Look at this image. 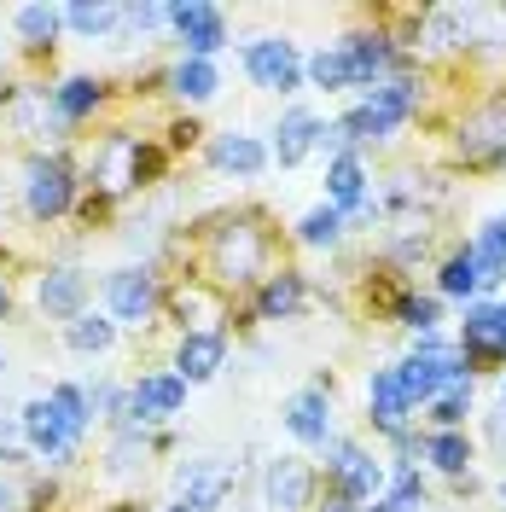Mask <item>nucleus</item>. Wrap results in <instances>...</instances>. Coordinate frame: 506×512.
Wrapping results in <instances>:
<instances>
[{"label":"nucleus","mask_w":506,"mask_h":512,"mask_svg":"<svg viewBox=\"0 0 506 512\" xmlns=\"http://www.w3.org/2000/svg\"><path fill=\"white\" fill-rule=\"evenodd\" d=\"M320 454H326L332 501H344V507H367V501H379V489H384V460H373L367 448L349 443V437H332Z\"/></svg>","instance_id":"1"},{"label":"nucleus","mask_w":506,"mask_h":512,"mask_svg":"<svg viewBox=\"0 0 506 512\" xmlns=\"http://www.w3.org/2000/svg\"><path fill=\"white\" fill-rule=\"evenodd\" d=\"M210 262L227 286H256L268 280V239L251 222H222L210 233Z\"/></svg>","instance_id":"2"},{"label":"nucleus","mask_w":506,"mask_h":512,"mask_svg":"<svg viewBox=\"0 0 506 512\" xmlns=\"http://www.w3.org/2000/svg\"><path fill=\"white\" fill-rule=\"evenodd\" d=\"M158 309H163V291L146 262H123V268L105 274V315L117 326H146Z\"/></svg>","instance_id":"3"},{"label":"nucleus","mask_w":506,"mask_h":512,"mask_svg":"<svg viewBox=\"0 0 506 512\" xmlns=\"http://www.w3.org/2000/svg\"><path fill=\"white\" fill-rule=\"evenodd\" d=\"M70 204H76V169H70V158H59V152L30 158V169H24V210H30V222H59Z\"/></svg>","instance_id":"4"},{"label":"nucleus","mask_w":506,"mask_h":512,"mask_svg":"<svg viewBox=\"0 0 506 512\" xmlns=\"http://www.w3.org/2000/svg\"><path fill=\"white\" fill-rule=\"evenodd\" d=\"M454 152L466 163H506V94H489L454 123Z\"/></svg>","instance_id":"5"},{"label":"nucleus","mask_w":506,"mask_h":512,"mask_svg":"<svg viewBox=\"0 0 506 512\" xmlns=\"http://www.w3.org/2000/svg\"><path fill=\"white\" fill-rule=\"evenodd\" d=\"M245 76L262 94H297L303 88V53L285 35H256V41H245Z\"/></svg>","instance_id":"6"},{"label":"nucleus","mask_w":506,"mask_h":512,"mask_svg":"<svg viewBox=\"0 0 506 512\" xmlns=\"http://www.w3.org/2000/svg\"><path fill=\"white\" fill-rule=\"evenodd\" d=\"M460 355L466 361H489V367H501L506 361V303H489V297H477L466 303V315H460Z\"/></svg>","instance_id":"7"},{"label":"nucleus","mask_w":506,"mask_h":512,"mask_svg":"<svg viewBox=\"0 0 506 512\" xmlns=\"http://www.w3.org/2000/svg\"><path fill=\"white\" fill-rule=\"evenodd\" d=\"M169 30L181 35V59H216L227 47V12L222 6H204V0H181L169 6Z\"/></svg>","instance_id":"8"},{"label":"nucleus","mask_w":506,"mask_h":512,"mask_svg":"<svg viewBox=\"0 0 506 512\" xmlns=\"http://www.w3.org/2000/svg\"><path fill=\"white\" fill-rule=\"evenodd\" d=\"M233 483H239V466H233V460H216V454H198V460H187V466L175 472V489H181V501H187L192 512L227 507Z\"/></svg>","instance_id":"9"},{"label":"nucleus","mask_w":506,"mask_h":512,"mask_svg":"<svg viewBox=\"0 0 506 512\" xmlns=\"http://www.w3.org/2000/svg\"><path fill=\"white\" fill-rule=\"evenodd\" d=\"M152 152L134 140V134H111L105 146H99V158H94V181L99 192H128V187H140L146 175H152Z\"/></svg>","instance_id":"10"},{"label":"nucleus","mask_w":506,"mask_h":512,"mask_svg":"<svg viewBox=\"0 0 506 512\" xmlns=\"http://www.w3.org/2000/svg\"><path fill=\"white\" fill-rule=\"evenodd\" d=\"M315 501V466L303 454H280L262 472V507L268 512H303Z\"/></svg>","instance_id":"11"},{"label":"nucleus","mask_w":506,"mask_h":512,"mask_svg":"<svg viewBox=\"0 0 506 512\" xmlns=\"http://www.w3.org/2000/svg\"><path fill=\"white\" fill-rule=\"evenodd\" d=\"M187 408V379L181 373H140L128 384V419L134 425H163Z\"/></svg>","instance_id":"12"},{"label":"nucleus","mask_w":506,"mask_h":512,"mask_svg":"<svg viewBox=\"0 0 506 512\" xmlns=\"http://www.w3.org/2000/svg\"><path fill=\"white\" fill-rule=\"evenodd\" d=\"M35 303H41V315L47 320H70L88 315V274L82 268H70V262H53L41 280H35Z\"/></svg>","instance_id":"13"},{"label":"nucleus","mask_w":506,"mask_h":512,"mask_svg":"<svg viewBox=\"0 0 506 512\" xmlns=\"http://www.w3.org/2000/svg\"><path fill=\"white\" fill-rule=\"evenodd\" d=\"M367 419H373L379 437L413 431V402L402 396V384H396V367H373L367 373Z\"/></svg>","instance_id":"14"},{"label":"nucleus","mask_w":506,"mask_h":512,"mask_svg":"<svg viewBox=\"0 0 506 512\" xmlns=\"http://www.w3.org/2000/svg\"><path fill=\"white\" fill-rule=\"evenodd\" d=\"M285 431L297 437L303 448H326L338 431H332V396H326V384H309V390H297L291 402H285Z\"/></svg>","instance_id":"15"},{"label":"nucleus","mask_w":506,"mask_h":512,"mask_svg":"<svg viewBox=\"0 0 506 512\" xmlns=\"http://www.w3.org/2000/svg\"><path fill=\"white\" fill-rule=\"evenodd\" d=\"M18 431H24V443H30L35 454H47L53 466H70V460H76V443L64 437V425H59V414H53L47 396H35V402L18 408Z\"/></svg>","instance_id":"16"},{"label":"nucleus","mask_w":506,"mask_h":512,"mask_svg":"<svg viewBox=\"0 0 506 512\" xmlns=\"http://www.w3.org/2000/svg\"><path fill=\"white\" fill-rule=\"evenodd\" d=\"M367 198H373V187H367V163H361V152H338V158L326 163V204L349 222V216L367 210Z\"/></svg>","instance_id":"17"},{"label":"nucleus","mask_w":506,"mask_h":512,"mask_svg":"<svg viewBox=\"0 0 506 512\" xmlns=\"http://www.w3.org/2000/svg\"><path fill=\"white\" fill-rule=\"evenodd\" d=\"M227 361V332L216 326V332H181V344H175V373L187 384H204L216 379Z\"/></svg>","instance_id":"18"},{"label":"nucleus","mask_w":506,"mask_h":512,"mask_svg":"<svg viewBox=\"0 0 506 512\" xmlns=\"http://www.w3.org/2000/svg\"><path fill=\"white\" fill-rule=\"evenodd\" d=\"M315 146H320V117L309 111V105H291V111L280 117V128H274V152H268V163L297 169Z\"/></svg>","instance_id":"19"},{"label":"nucleus","mask_w":506,"mask_h":512,"mask_svg":"<svg viewBox=\"0 0 506 512\" xmlns=\"http://www.w3.org/2000/svg\"><path fill=\"white\" fill-rule=\"evenodd\" d=\"M210 163H216L222 175H233V181H256V175L268 169V146H262L256 134L227 128V134H216V140H210Z\"/></svg>","instance_id":"20"},{"label":"nucleus","mask_w":506,"mask_h":512,"mask_svg":"<svg viewBox=\"0 0 506 512\" xmlns=\"http://www.w3.org/2000/svg\"><path fill=\"white\" fill-rule=\"evenodd\" d=\"M419 460H431L443 478H454V483H472V437L466 431H425L419 437Z\"/></svg>","instance_id":"21"},{"label":"nucleus","mask_w":506,"mask_h":512,"mask_svg":"<svg viewBox=\"0 0 506 512\" xmlns=\"http://www.w3.org/2000/svg\"><path fill=\"white\" fill-rule=\"evenodd\" d=\"M303 82L320 88V94H349V88H361V82H355V64H349V53H344V41H338V47H315V53L303 59Z\"/></svg>","instance_id":"22"},{"label":"nucleus","mask_w":506,"mask_h":512,"mask_svg":"<svg viewBox=\"0 0 506 512\" xmlns=\"http://www.w3.org/2000/svg\"><path fill=\"white\" fill-rule=\"evenodd\" d=\"M466 251L477 256V268H483V291H495L506 280V210L501 216H489V222L472 233V245Z\"/></svg>","instance_id":"23"},{"label":"nucleus","mask_w":506,"mask_h":512,"mask_svg":"<svg viewBox=\"0 0 506 512\" xmlns=\"http://www.w3.org/2000/svg\"><path fill=\"white\" fill-rule=\"evenodd\" d=\"M303 297H309L303 274L280 268V274H268V280H262V291H256V315H262V320H291L297 309H303Z\"/></svg>","instance_id":"24"},{"label":"nucleus","mask_w":506,"mask_h":512,"mask_svg":"<svg viewBox=\"0 0 506 512\" xmlns=\"http://www.w3.org/2000/svg\"><path fill=\"white\" fill-rule=\"evenodd\" d=\"M477 291H483V268H477V256L460 245V251L443 256V268H437V297H454V303H477Z\"/></svg>","instance_id":"25"},{"label":"nucleus","mask_w":506,"mask_h":512,"mask_svg":"<svg viewBox=\"0 0 506 512\" xmlns=\"http://www.w3.org/2000/svg\"><path fill=\"white\" fill-rule=\"evenodd\" d=\"M99 99H105V88H99L94 76H64L59 88H53V117L59 123H88L99 111Z\"/></svg>","instance_id":"26"},{"label":"nucleus","mask_w":506,"mask_h":512,"mask_svg":"<svg viewBox=\"0 0 506 512\" xmlns=\"http://www.w3.org/2000/svg\"><path fill=\"white\" fill-rule=\"evenodd\" d=\"M47 402H53V414H59L64 437L82 448L88 425H94V402H88V390H82V384H53V390H47Z\"/></svg>","instance_id":"27"},{"label":"nucleus","mask_w":506,"mask_h":512,"mask_svg":"<svg viewBox=\"0 0 506 512\" xmlns=\"http://www.w3.org/2000/svg\"><path fill=\"white\" fill-rule=\"evenodd\" d=\"M59 30H64V6H18V12H12V35H18L30 53L53 47Z\"/></svg>","instance_id":"28"},{"label":"nucleus","mask_w":506,"mask_h":512,"mask_svg":"<svg viewBox=\"0 0 506 512\" xmlns=\"http://www.w3.org/2000/svg\"><path fill=\"white\" fill-rule=\"evenodd\" d=\"M169 88L187 99V105H204V99H216V88H222V70H216V59H181L169 70Z\"/></svg>","instance_id":"29"},{"label":"nucleus","mask_w":506,"mask_h":512,"mask_svg":"<svg viewBox=\"0 0 506 512\" xmlns=\"http://www.w3.org/2000/svg\"><path fill=\"white\" fill-rule=\"evenodd\" d=\"M344 216L332 210V204H315V210H303L297 216V245H309V251H332L338 239H344Z\"/></svg>","instance_id":"30"},{"label":"nucleus","mask_w":506,"mask_h":512,"mask_svg":"<svg viewBox=\"0 0 506 512\" xmlns=\"http://www.w3.org/2000/svg\"><path fill=\"white\" fill-rule=\"evenodd\" d=\"M64 344L76 355H105L111 344H117V320L111 315H76L70 326H64Z\"/></svg>","instance_id":"31"},{"label":"nucleus","mask_w":506,"mask_h":512,"mask_svg":"<svg viewBox=\"0 0 506 512\" xmlns=\"http://www.w3.org/2000/svg\"><path fill=\"white\" fill-rule=\"evenodd\" d=\"M425 414L437 431H466V419H472V384H448L437 402H425Z\"/></svg>","instance_id":"32"},{"label":"nucleus","mask_w":506,"mask_h":512,"mask_svg":"<svg viewBox=\"0 0 506 512\" xmlns=\"http://www.w3.org/2000/svg\"><path fill=\"white\" fill-rule=\"evenodd\" d=\"M396 320L408 326L413 338H425V332H437V326H443V297H419V291H402V297H396Z\"/></svg>","instance_id":"33"},{"label":"nucleus","mask_w":506,"mask_h":512,"mask_svg":"<svg viewBox=\"0 0 506 512\" xmlns=\"http://www.w3.org/2000/svg\"><path fill=\"white\" fill-rule=\"evenodd\" d=\"M111 24H117V6H88V0H82V6H64V30L82 35V41L105 35Z\"/></svg>","instance_id":"34"},{"label":"nucleus","mask_w":506,"mask_h":512,"mask_svg":"<svg viewBox=\"0 0 506 512\" xmlns=\"http://www.w3.org/2000/svg\"><path fill=\"white\" fill-rule=\"evenodd\" d=\"M483 425H489V443H495V448L506 454V408H495V414L483 419Z\"/></svg>","instance_id":"35"},{"label":"nucleus","mask_w":506,"mask_h":512,"mask_svg":"<svg viewBox=\"0 0 506 512\" xmlns=\"http://www.w3.org/2000/svg\"><path fill=\"white\" fill-rule=\"evenodd\" d=\"M361 512H419V507H408L402 495H390V489H384L379 501H373V507H361Z\"/></svg>","instance_id":"36"},{"label":"nucleus","mask_w":506,"mask_h":512,"mask_svg":"<svg viewBox=\"0 0 506 512\" xmlns=\"http://www.w3.org/2000/svg\"><path fill=\"white\" fill-rule=\"evenodd\" d=\"M18 507V495H12V483H0V512H12Z\"/></svg>","instance_id":"37"},{"label":"nucleus","mask_w":506,"mask_h":512,"mask_svg":"<svg viewBox=\"0 0 506 512\" xmlns=\"http://www.w3.org/2000/svg\"><path fill=\"white\" fill-rule=\"evenodd\" d=\"M6 309H12V286L0 280V320H6Z\"/></svg>","instance_id":"38"},{"label":"nucleus","mask_w":506,"mask_h":512,"mask_svg":"<svg viewBox=\"0 0 506 512\" xmlns=\"http://www.w3.org/2000/svg\"><path fill=\"white\" fill-rule=\"evenodd\" d=\"M320 512H361V507H344V501H326Z\"/></svg>","instance_id":"39"},{"label":"nucleus","mask_w":506,"mask_h":512,"mask_svg":"<svg viewBox=\"0 0 506 512\" xmlns=\"http://www.w3.org/2000/svg\"><path fill=\"white\" fill-rule=\"evenodd\" d=\"M169 512H192V507H187V501H169Z\"/></svg>","instance_id":"40"},{"label":"nucleus","mask_w":506,"mask_h":512,"mask_svg":"<svg viewBox=\"0 0 506 512\" xmlns=\"http://www.w3.org/2000/svg\"><path fill=\"white\" fill-rule=\"evenodd\" d=\"M495 495H501V501H506V478H501V489H495Z\"/></svg>","instance_id":"41"},{"label":"nucleus","mask_w":506,"mask_h":512,"mask_svg":"<svg viewBox=\"0 0 506 512\" xmlns=\"http://www.w3.org/2000/svg\"><path fill=\"white\" fill-rule=\"evenodd\" d=\"M501 396H506V379H501Z\"/></svg>","instance_id":"42"},{"label":"nucleus","mask_w":506,"mask_h":512,"mask_svg":"<svg viewBox=\"0 0 506 512\" xmlns=\"http://www.w3.org/2000/svg\"><path fill=\"white\" fill-rule=\"evenodd\" d=\"M0 367H6V355H0Z\"/></svg>","instance_id":"43"}]
</instances>
